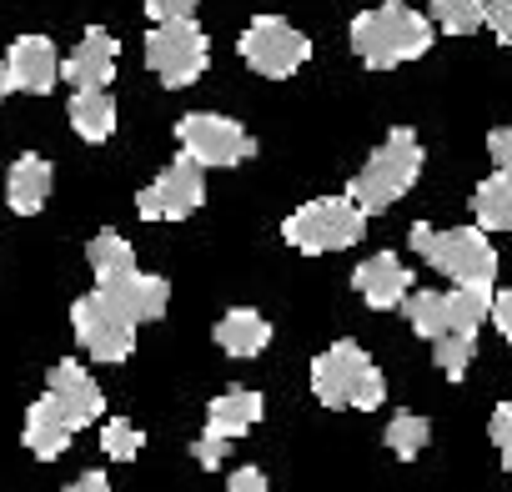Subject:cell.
I'll use <instances>...</instances> for the list:
<instances>
[{
  "mask_svg": "<svg viewBox=\"0 0 512 492\" xmlns=\"http://www.w3.org/2000/svg\"><path fill=\"white\" fill-rule=\"evenodd\" d=\"M76 432H81V427H76V422L61 412V402L46 392L41 402H31V412H26V432H21V437H26V447H31L41 462H56V457L71 447Z\"/></svg>",
  "mask_w": 512,
  "mask_h": 492,
  "instance_id": "9a60e30c",
  "label": "cell"
},
{
  "mask_svg": "<svg viewBox=\"0 0 512 492\" xmlns=\"http://www.w3.org/2000/svg\"><path fill=\"white\" fill-rule=\"evenodd\" d=\"M492 327L512 342V287H502V292H492Z\"/></svg>",
  "mask_w": 512,
  "mask_h": 492,
  "instance_id": "836d02e7",
  "label": "cell"
},
{
  "mask_svg": "<svg viewBox=\"0 0 512 492\" xmlns=\"http://www.w3.org/2000/svg\"><path fill=\"white\" fill-rule=\"evenodd\" d=\"M216 347L226 352V357H256L267 342H272V322L262 317V312H251V307H231L221 322H216Z\"/></svg>",
  "mask_w": 512,
  "mask_h": 492,
  "instance_id": "d6986e66",
  "label": "cell"
},
{
  "mask_svg": "<svg viewBox=\"0 0 512 492\" xmlns=\"http://www.w3.org/2000/svg\"><path fill=\"white\" fill-rule=\"evenodd\" d=\"M116 56H121L116 36L101 31V26H91V31L81 36V46L61 61V76H66L76 91H86V86H111V76H116Z\"/></svg>",
  "mask_w": 512,
  "mask_h": 492,
  "instance_id": "5bb4252c",
  "label": "cell"
},
{
  "mask_svg": "<svg viewBox=\"0 0 512 492\" xmlns=\"http://www.w3.org/2000/svg\"><path fill=\"white\" fill-rule=\"evenodd\" d=\"M492 322V292L487 287H452L447 292V332H472Z\"/></svg>",
  "mask_w": 512,
  "mask_h": 492,
  "instance_id": "603a6c76",
  "label": "cell"
},
{
  "mask_svg": "<svg viewBox=\"0 0 512 492\" xmlns=\"http://www.w3.org/2000/svg\"><path fill=\"white\" fill-rule=\"evenodd\" d=\"M176 141L186 156H196L201 166H241L256 151V136L231 121V116H211V111H191L176 121Z\"/></svg>",
  "mask_w": 512,
  "mask_h": 492,
  "instance_id": "9c48e42d",
  "label": "cell"
},
{
  "mask_svg": "<svg viewBox=\"0 0 512 492\" xmlns=\"http://www.w3.org/2000/svg\"><path fill=\"white\" fill-rule=\"evenodd\" d=\"M472 352H477V337L472 332H442V337H432V357H437V367L452 382L472 367Z\"/></svg>",
  "mask_w": 512,
  "mask_h": 492,
  "instance_id": "4316f807",
  "label": "cell"
},
{
  "mask_svg": "<svg viewBox=\"0 0 512 492\" xmlns=\"http://www.w3.org/2000/svg\"><path fill=\"white\" fill-rule=\"evenodd\" d=\"M241 61L256 71V76H267V81H287L297 76L307 61H312V41L282 21V16H256L246 31H241Z\"/></svg>",
  "mask_w": 512,
  "mask_h": 492,
  "instance_id": "ba28073f",
  "label": "cell"
},
{
  "mask_svg": "<svg viewBox=\"0 0 512 492\" xmlns=\"http://www.w3.org/2000/svg\"><path fill=\"white\" fill-rule=\"evenodd\" d=\"M412 252L422 262H432L452 287H487L497 282V252H492V241L487 231L477 226H457V231H432L427 221L412 226Z\"/></svg>",
  "mask_w": 512,
  "mask_h": 492,
  "instance_id": "3957f363",
  "label": "cell"
},
{
  "mask_svg": "<svg viewBox=\"0 0 512 492\" xmlns=\"http://www.w3.org/2000/svg\"><path fill=\"white\" fill-rule=\"evenodd\" d=\"M51 186H56L51 161L26 151V156L11 166V176H6V201H11V211H16V216H36V211L51 201Z\"/></svg>",
  "mask_w": 512,
  "mask_h": 492,
  "instance_id": "2e32d148",
  "label": "cell"
},
{
  "mask_svg": "<svg viewBox=\"0 0 512 492\" xmlns=\"http://www.w3.org/2000/svg\"><path fill=\"white\" fill-rule=\"evenodd\" d=\"M226 492H267L262 467H236V472L226 477Z\"/></svg>",
  "mask_w": 512,
  "mask_h": 492,
  "instance_id": "d6a6232c",
  "label": "cell"
},
{
  "mask_svg": "<svg viewBox=\"0 0 512 492\" xmlns=\"http://www.w3.org/2000/svg\"><path fill=\"white\" fill-rule=\"evenodd\" d=\"M146 61L166 91H181V86L201 81V71L211 66V41L196 26V16L191 21H156L146 36Z\"/></svg>",
  "mask_w": 512,
  "mask_h": 492,
  "instance_id": "8992f818",
  "label": "cell"
},
{
  "mask_svg": "<svg viewBox=\"0 0 512 492\" xmlns=\"http://www.w3.org/2000/svg\"><path fill=\"white\" fill-rule=\"evenodd\" d=\"M256 422H262V397H256L251 387H231V392L211 397V407H206V432L226 437V442L246 437Z\"/></svg>",
  "mask_w": 512,
  "mask_h": 492,
  "instance_id": "e0dca14e",
  "label": "cell"
},
{
  "mask_svg": "<svg viewBox=\"0 0 512 492\" xmlns=\"http://www.w3.org/2000/svg\"><path fill=\"white\" fill-rule=\"evenodd\" d=\"M427 437H432V427H427V417H417V412H397V417L387 422V447H392V457H402V462H412V457L427 447Z\"/></svg>",
  "mask_w": 512,
  "mask_h": 492,
  "instance_id": "484cf974",
  "label": "cell"
},
{
  "mask_svg": "<svg viewBox=\"0 0 512 492\" xmlns=\"http://www.w3.org/2000/svg\"><path fill=\"white\" fill-rule=\"evenodd\" d=\"M402 307H407V322H412V332L422 342L447 332V292H407Z\"/></svg>",
  "mask_w": 512,
  "mask_h": 492,
  "instance_id": "cb8c5ba5",
  "label": "cell"
},
{
  "mask_svg": "<svg viewBox=\"0 0 512 492\" xmlns=\"http://www.w3.org/2000/svg\"><path fill=\"white\" fill-rule=\"evenodd\" d=\"M86 262H91V272H96V287H111V282H121V277L136 272V252H131V241H126L121 231H101V236H91Z\"/></svg>",
  "mask_w": 512,
  "mask_h": 492,
  "instance_id": "44dd1931",
  "label": "cell"
},
{
  "mask_svg": "<svg viewBox=\"0 0 512 492\" xmlns=\"http://www.w3.org/2000/svg\"><path fill=\"white\" fill-rule=\"evenodd\" d=\"M6 71H11V86L26 91V96H46L56 81H61V56L46 36H21L11 41L6 51Z\"/></svg>",
  "mask_w": 512,
  "mask_h": 492,
  "instance_id": "7c38bea8",
  "label": "cell"
},
{
  "mask_svg": "<svg viewBox=\"0 0 512 492\" xmlns=\"http://www.w3.org/2000/svg\"><path fill=\"white\" fill-rule=\"evenodd\" d=\"M417 176H422V141H417L412 126H392V136H387V141L367 156V166L352 176L347 196H352L367 216H377V211H392V206L417 186Z\"/></svg>",
  "mask_w": 512,
  "mask_h": 492,
  "instance_id": "7a4b0ae2",
  "label": "cell"
},
{
  "mask_svg": "<svg viewBox=\"0 0 512 492\" xmlns=\"http://www.w3.org/2000/svg\"><path fill=\"white\" fill-rule=\"evenodd\" d=\"M201 0H146V16L151 21H191Z\"/></svg>",
  "mask_w": 512,
  "mask_h": 492,
  "instance_id": "4dcf8cb0",
  "label": "cell"
},
{
  "mask_svg": "<svg viewBox=\"0 0 512 492\" xmlns=\"http://www.w3.org/2000/svg\"><path fill=\"white\" fill-rule=\"evenodd\" d=\"M312 392L332 412H347V407L372 412V407H382L387 382H382V372L372 367V357L357 342H337V347H327L312 362Z\"/></svg>",
  "mask_w": 512,
  "mask_h": 492,
  "instance_id": "277c9868",
  "label": "cell"
},
{
  "mask_svg": "<svg viewBox=\"0 0 512 492\" xmlns=\"http://www.w3.org/2000/svg\"><path fill=\"white\" fill-rule=\"evenodd\" d=\"M46 392L61 402V412L76 422V427H91V422H101V412H106V392L91 382V372L81 367V362H56L51 367V377H46Z\"/></svg>",
  "mask_w": 512,
  "mask_h": 492,
  "instance_id": "8fae6325",
  "label": "cell"
},
{
  "mask_svg": "<svg viewBox=\"0 0 512 492\" xmlns=\"http://www.w3.org/2000/svg\"><path fill=\"white\" fill-rule=\"evenodd\" d=\"M71 126H76V136L91 141V146L111 141V131H116V101H111V91H106V86L76 91V96H71Z\"/></svg>",
  "mask_w": 512,
  "mask_h": 492,
  "instance_id": "ffe728a7",
  "label": "cell"
},
{
  "mask_svg": "<svg viewBox=\"0 0 512 492\" xmlns=\"http://www.w3.org/2000/svg\"><path fill=\"white\" fill-rule=\"evenodd\" d=\"M487 16V0H432V21L447 36H472Z\"/></svg>",
  "mask_w": 512,
  "mask_h": 492,
  "instance_id": "d4e9b609",
  "label": "cell"
},
{
  "mask_svg": "<svg viewBox=\"0 0 512 492\" xmlns=\"http://www.w3.org/2000/svg\"><path fill=\"white\" fill-rule=\"evenodd\" d=\"M472 216L482 231H512V171H492L472 191Z\"/></svg>",
  "mask_w": 512,
  "mask_h": 492,
  "instance_id": "7402d4cb",
  "label": "cell"
},
{
  "mask_svg": "<svg viewBox=\"0 0 512 492\" xmlns=\"http://www.w3.org/2000/svg\"><path fill=\"white\" fill-rule=\"evenodd\" d=\"M482 26H487L502 46H512V0H487V16H482Z\"/></svg>",
  "mask_w": 512,
  "mask_h": 492,
  "instance_id": "f546056e",
  "label": "cell"
},
{
  "mask_svg": "<svg viewBox=\"0 0 512 492\" xmlns=\"http://www.w3.org/2000/svg\"><path fill=\"white\" fill-rule=\"evenodd\" d=\"M487 156H492L497 171H512V126H497V131L487 136Z\"/></svg>",
  "mask_w": 512,
  "mask_h": 492,
  "instance_id": "1f68e13d",
  "label": "cell"
},
{
  "mask_svg": "<svg viewBox=\"0 0 512 492\" xmlns=\"http://www.w3.org/2000/svg\"><path fill=\"white\" fill-rule=\"evenodd\" d=\"M71 327H76L81 352H91L96 362H126L136 352V317L121 312V302L111 292H101V287L76 297Z\"/></svg>",
  "mask_w": 512,
  "mask_h": 492,
  "instance_id": "52a82bcc",
  "label": "cell"
},
{
  "mask_svg": "<svg viewBox=\"0 0 512 492\" xmlns=\"http://www.w3.org/2000/svg\"><path fill=\"white\" fill-rule=\"evenodd\" d=\"M141 432H136V422H126V417H111L106 427H101V452L111 457V462H131L136 452H141Z\"/></svg>",
  "mask_w": 512,
  "mask_h": 492,
  "instance_id": "83f0119b",
  "label": "cell"
},
{
  "mask_svg": "<svg viewBox=\"0 0 512 492\" xmlns=\"http://www.w3.org/2000/svg\"><path fill=\"white\" fill-rule=\"evenodd\" d=\"M492 442H497V452H502V467L512 472V397L492 412Z\"/></svg>",
  "mask_w": 512,
  "mask_h": 492,
  "instance_id": "f1b7e54d",
  "label": "cell"
},
{
  "mask_svg": "<svg viewBox=\"0 0 512 492\" xmlns=\"http://www.w3.org/2000/svg\"><path fill=\"white\" fill-rule=\"evenodd\" d=\"M367 231V211L352 201V196H322V201H307L297 206L287 221H282V236L307 257H327V252H347L352 241H362Z\"/></svg>",
  "mask_w": 512,
  "mask_h": 492,
  "instance_id": "5b68a950",
  "label": "cell"
},
{
  "mask_svg": "<svg viewBox=\"0 0 512 492\" xmlns=\"http://www.w3.org/2000/svg\"><path fill=\"white\" fill-rule=\"evenodd\" d=\"M16 86H11V71H6V61H0V101H6Z\"/></svg>",
  "mask_w": 512,
  "mask_h": 492,
  "instance_id": "8d00e7d4",
  "label": "cell"
},
{
  "mask_svg": "<svg viewBox=\"0 0 512 492\" xmlns=\"http://www.w3.org/2000/svg\"><path fill=\"white\" fill-rule=\"evenodd\" d=\"M191 457H196L201 467H221V457H226V437H211V432H206V437L191 447Z\"/></svg>",
  "mask_w": 512,
  "mask_h": 492,
  "instance_id": "e575fe53",
  "label": "cell"
},
{
  "mask_svg": "<svg viewBox=\"0 0 512 492\" xmlns=\"http://www.w3.org/2000/svg\"><path fill=\"white\" fill-rule=\"evenodd\" d=\"M352 287H357V297H362L367 307L392 312V307L407 302V292H412V272H407L392 252H377V257H367V262L352 272Z\"/></svg>",
  "mask_w": 512,
  "mask_h": 492,
  "instance_id": "4fadbf2b",
  "label": "cell"
},
{
  "mask_svg": "<svg viewBox=\"0 0 512 492\" xmlns=\"http://www.w3.org/2000/svg\"><path fill=\"white\" fill-rule=\"evenodd\" d=\"M201 201H206V166L181 151V156L136 196V211H141L146 221H186L191 211H201Z\"/></svg>",
  "mask_w": 512,
  "mask_h": 492,
  "instance_id": "30bf717a",
  "label": "cell"
},
{
  "mask_svg": "<svg viewBox=\"0 0 512 492\" xmlns=\"http://www.w3.org/2000/svg\"><path fill=\"white\" fill-rule=\"evenodd\" d=\"M101 292H111L121 302V312H131L136 322H161L166 307H171V282L166 277H146V272H131V277H121V282H111Z\"/></svg>",
  "mask_w": 512,
  "mask_h": 492,
  "instance_id": "ac0fdd59",
  "label": "cell"
},
{
  "mask_svg": "<svg viewBox=\"0 0 512 492\" xmlns=\"http://www.w3.org/2000/svg\"><path fill=\"white\" fill-rule=\"evenodd\" d=\"M347 41H352V51H357L362 66L392 71V66H407V61H417V56L432 51V21H427L422 11L397 6V0H392V6L362 11V16L352 21Z\"/></svg>",
  "mask_w": 512,
  "mask_h": 492,
  "instance_id": "6da1fadb",
  "label": "cell"
},
{
  "mask_svg": "<svg viewBox=\"0 0 512 492\" xmlns=\"http://www.w3.org/2000/svg\"><path fill=\"white\" fill-rule=\"evenodd\" d=\"M61 492H111V477L106 472H81L71 487H61Z\"/></svg>",
  "mask_w": 512,
  "mask_h": 492,
  "instance_id": "d590c367",
  "label": "cell"
}]
</instances>
